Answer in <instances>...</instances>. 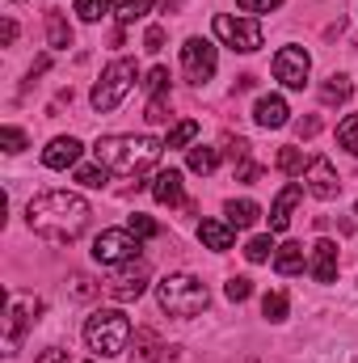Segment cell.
Listing matches in <instances>:
<instances>
[{"mask_svg":"<svg viewBox=\"0 0 358 363\" xmlns=\"http://www.w3.org/2000/svg\"><path fill=\"white\" fill-rule=\"evenodd\" d=\"M25 220H30V228H34L38 237L55 241V245H68V241H76V237L85 233V224H89V203H85L81 194H72V190H42V194L30 199Z\"/></svg>","mask_w":358,"mask_h":363,"instance_id":"obj_1","label":"cell"},{"mask_svg":"<svg viewBox=\"0 0 358 363\" xmlns=\"http://www.w3.org/2000/svg\"><path fill=\"white\" fill-rule=\"evenodd\" d=\"M165 152V140L156 135H105L93 144V157L101 169L118 174V178H135L144 169H152Z\"/></svg>","mask_w":358,"mask_h":363,"instance_id":"obj_2","label":"cell"},{"mask_svg":"<svg viewBox=\"0 0 358 363\" xmlns=\"http://www.w3.org/2000/svg\"><path fill=\"white\" fill-rule=\"evenodd\" d=\"M85 342H89L93 355L101 359H114L131 347V321L122 308H97L89 321H85Z\"/></svg>","mask_w":358,"mask_h":363,"instance_id":"obj_3","label":"cell"},{"mask_svg":"<svg viewBox=\"0 0 358 363\" xmlns=\"http://www.w3.org/2000/svg\"><path fill=\"white\" fill-rule=\"evenodd\" d=\"M156 300L169 317H198L211 296H207V283L194 274H165L156 283Z\"/></svg>","mask_w":358,"mask_h":363,"instance_id":"obj_4","label":"cell"},{"mask_svg":"<svg viewBox=\"0 0 358 363\" xmlns=\"http://www.w3.org/2000/svg\"><path fill=\"white\" fill-rule=\"evenodd\" d=\"M135 60H114V64H105V72H101V81L93 85L89 101L97 114H110V110H118L122 106V97L131 93V85H135Z\"/></svg>","mask_w":358,"mask_h":363,"instance_id":"obj_5","label":"cell"},{"mask_svg":"<svg viewBox=\"0 0 358 363\" xmlns=\"http://www.w3.org/2000/svg\"><path fill=\"white\" fill-rule=\"evenodd\" d=\"M139 250H144V237H135L131 228H105L93 241V258L101 267H127L139 258Z\"/></svg>","mask_w":358,"mask_h":363,"instance_id":"obj_6","label":"cell"},{"mask_svg":"<svg viewBox=\"0 0 358 363\" xmlns=\"http://www.w3.org/2000/svg\"><path fill=\"white\" fill-rule=\"evenodd\" d=\"M215 38L224 43V47H232V51H241V55H253V51H262V26L249 17H228V13H215Z\"/></svg>","mask_w":358,"mask_h":363,"instance_id":"obj_7","label":"cell"},{"mask_svg":"<svg viewBox=\"0 0 358 363\" xmlns=\"http://www.w3.org/2000/svg\"><path fill=\"white\" fill-rule=\"evenodd\" d=\"M215 64H219V55L207 38H185L181 43V68H185L190 85H207L215 77Z\"/></svg>","mask_w":358,"mask_h":363,"instance_id":"obj_8","label":"cell"},{"mask_svg":"<svg viewBox=\"0 0 358 363\" xmlns=\"http://www.w3.org/2000/svg\"><path fill=\"white\" fill-rule=\"evenodd\" d=\"M308 72H312V60L304 47H282L274 55V81H282L287 89H304L308 85Z\"/></svg>","mask_w":358,"mask_h":363,"instance_id":"obj_9","label":"cell"},{"mask_svg":"<svg viewBox=\"0 0 358 363\" xmlns=\"http://www.w3.org/2000/svg\"><path fill=\"white\" fill-rule=\"evenodd\" d=\"M308 194L321 199V203L342 194V182H337V169H333L329 157H312V165H308Z\"/></svg>","mask_w":358,"mask_h":363,"instance_id":"obj_10","label":"cell"},{"mask_svg":"<svg viewBox=\"0 0 358 363\" xmlns=\"http://www.w3.org/2000/svg\"><path fill=\"white\" fill-rule=\"evenodd\" d=\"M144 287H148V267H144V262H127L122 271L105 283V291H110L114 300H122V304H127V300H139Z\"/></svg>","mask_w":358,"mask_h":363,"instance_id":"obj_11","label":"cell"},{"mask_svg":"<svg viewBox=\"0 0 358 363\" xmlns=\"http://www.w3.org/2000/svg\"><path fill=\"white\" fill-rule=\"evenodd\" d=\"M299 199H304V186H295V182H287V186L278 190V199H274V207H270V233H287L291 211L299 207Z\"/></svg>","mask_w":358,"mask_h":363,"instance_id":"obj_12","label":"cell"},{"mask_svg":"<svg viewBox=\"0 0 358 363\" xmlns=\"http://www.w3.org/2000/svg\"><path fill=\"white\" fill-rule=\"evenodd\" d=\"M38 313H42V304H38V300H13V304H8V321H4L8 347H17V342H21L25 325H30V321H34Z\"/></svg>","mask_w":358,"mask_h":363,"instance_id":"obj_13","label":"cell"},{"mask_svg":"<svg viewBox=\"0 0 358 363\" xmlns=\"http://www.w3.org/2000/svg\"><path fill=\"white\" fill-rule=\"evenodd\" d=\"M76 161H81V140H72V135H59V140H51L42 148V165L47 169H68Z\"/></svg>","mask_w":358,"mask_h":363,"instance_id":"obj_14","label":"cell"},{"mask_svg":"<svg viewBox=\"0 0 358 363\" xmlns=\"http://www.w3.org/2000/svg\"><path fill=\"white\" fill-rule=\"evenodd\" d=\"M127 355H131V363H161L165 342H161V334H156V330H135V334H131Z\"/></svg>","mask_w":358,"mask_h":363,"instance_id":"obj_15","label":"cell"},{"mask_svg":"<svg viewBox=\"0 0 358 363\" xmlns=\"http://www.w3.org/2000/svg\"><path fill=\"white\" fill-rule=\"evenodd\" d=\"M312 279L316 283H333L337 279V245L329 237H321L312 245Z\"/></svg>","mask_w":358,"mask_h":363,"instance_id":"obj_16","label":"cell"},{"mask_svg":"<svg viewBox=\"0 0 358 363\" xmlns=\"http://www.w3.org/2000/svg\"><path fill=\"white\" fill-rule=\"evenodd\" d=\"M253 118H258V127H287L291 123V110H287V101L278 97V93H266V97H258V106H253Z\"/></svg>","mask_w":358,"mask_h":363,"instance_id":"obj_17","label":"cell"},{"mask_svg":"<svg viewBox=\"0 0 358 363\" xmlns=\"http://www.w3.org/2000/svg\"><path fill=\"white\" fill-rule=\"evenodd\" d=\"M232 224L228 220H202L198 224V241L207 245V250H215V254H224V250H232Z\"/></svg>","mask_w":358,"mask_h":363,"instance_id":"obj_18","label":"cell"},{"mask_svg":"<svg viewBox=\"0 0 358 363\" xmlns=\"http://www.w3.org/2000/svg\"><path fill=\"white\" fill-rule=\"evenodd\" d=\"M152 199H156V203H165V207H178V203H185L178 169H165V174H156V178H152Z\"/></svg>","mask_w":358,"mask_h":363,"instance_id":"obj_19","label":"cell"},{"mask_svg":"<svg viewBox=\"0 0 358 363\" xmlns=\"http://www.w3.org/2000/svg\"><path fill=\"white\" fill-rule=\"evenodd\" d=\"M224 216H228L232 228H253V224L262 220V207H258L253 199H232V203L224 207Z\"/></svg>","mask_w":358,"mask_h":363,"instance_id":"obj_20","label":"cell"},{"mask_svg":"<svg viewBox=\"0 0 358 363\" xmlns=\"http://www.w3.org/2000/svg\"><path fill=\"white\" fill-rule=\"evenodd\" d=\"M350 93H354V81L342 77V72H333V77L321 85V106H342V101H350Z\"/></svg>","mask_w":358,"mask_h":363,"instance_id":"obj_21","label":"cell"},{"mask_svg":"<svg viewBox=\"0 0 358 363\" xmlns=\"http://www.w3.org/2000/svg\"><path fill=\"white\" fill-rule=\"evenodd\" d=\"M274 271L278 274H299L304 271V245H295V241L278 245V254H274Z\"/></svg>","mask_w":358,"mask_h":363,"instance_id":"obj_22","label":"cell"},{"mask_svg":"<svg viewBox=\"0 0 358 363\" xmlns=\"http://www.w3.org/2000/svg\"><path fill=\"white\" fill-rule=\"evenodd\" d=\"M47 43L55 47V51H68L72 47V26L64 21V13L55 9V13H47Z\"/></svg>","mask_w":358,"mask_h":363,"instance_id":"obj_23","label":"cell"},{"mask_svg":"<svg viewBox=\"0 0 358 363\" xmlns=\"http://www.w3.org/2000/svg\"><path fill=\"white\" fill-rule=\"evenodd\" d=\"M274 165H278V169H282L287 178H299V174H304V169H308L312 161H308V157H304L299 148H278V161H274Z\"/></svg>","mask_w":358,"mask_h":363,"instance_id":"obj_24","label":"cell"},{"mask_svg":"<svg viewBox=\"0 0 358 363\" xmlns=\"http://www.w3.org/2000/svg\"><path fill=\"white\" fill-rule=\"evenodd\" d=\"M215 165H219V152L215 148H202V144L190 148V169L194 174H215Z\"/></svg>","mask_w":358,"mask_h":363,"instance_id":"obj_25","label":"cell"},{"mask_svg":"<svg viewBox=\"0 0 358 363\" xmlns=\"http://www.w3.org/2000/svg\"><path fill=\"white\" fill-rule=\"evenodd\" d=\"M194 135H198V123H194V118H185V123H178V127L169 131L165 148H185V144H194Z\"/></svg>","mask_w":358,"mask_h":363,"instance_id":"obj_26","label":"cell"},{"mask_svg":"<svg viewBox=\"0 0 358 363\" xmlns=\"http://www.w3.org/2000/svg\"><path fill=\"white\" fill-rule=\"evenodd\" d=\"M287 308H291V304H287L282 291H270L266 300H262V317H266V321H287Z\"/></svg>","mask_w":358,"mask_h":363,"instance_id":"obj_27","label":"cell"},{"mask_svg":"<svg viewBox=\"0 0 358 363\" xmlns=\"http://www.w3.org/2000/svg\"><path fill=\"white\" fill-rule=\"evenodd\" d=\"M274 250H278V245H274V237L266 233V237H253V241L245 245V258H249V262H270Z\"/></svg>","mask_w":358,"mask_h":363,"instance_id":"obj_28","label":"cell"},{"mask_svg":"<svg viewBox=\"0 0 358 363\" xmlns=\"http://www.w3.org/2000/svg\"><path fill=\"white\" fill-rule=\"evenodd\" d=\"M110 9H114V0H76V13H81V21H101Z\"/></svg>","mask_w":358,"mask_h":363,"instance_id":"obj_29","label":"cell"},{"mask_svg":"<svg viewBox=\"0 0 358 363\" xmlns=\"http://www.w3.org/2000/svg\"><path fill=\"white\" fill-rule=\"evenodd\" d=\"M148 13H152V0H122V4H118V21H122V26L148 17Z\"/></svg>","mask_w":358,"mask_h":363,"instance_id":"obj_30","label":"cell"},{"mask_svg":"<svg viewBox=\"0 0 358 363\" xmlns=\"http://www.w3.org/2000/svg\"><path fill=\"white\" fill-rule=\"evenodd\" d=\"M337 144H342L346 152H354V157H358V114H350V118L337 127Z\"/></svg>","mask_w":358,"mask_h":363,"instance_id":"obj_31","label":"cell"},{"mask_svg":"<svg viewBox=\"0 0 358 363\" xmlns=\"http://www.w3.org/2000/svg\"><path fill=\"white\" fill-rule=\"evenodd\" d=\"M224 296H228L232 304H241V300H249V296H253V279H245V274H236V279H228V287H224Z\"/></svg>","mask_w":358,"mask_h":363,"instance_id":"obj_32","label":"cell"},{"mask_svg":"<svg viewBox=\"0 0 358 363\" xmlns=\"http://www.w3.org/2000/svg\"><path fill=\"white\" fill-rule=\"evenodd\" d=\"M105 174H110V169H101V165H81V169H76V182L89 186V190H101V186H105Z\"/></svg>","mask_w":358,"mask_h":363,"instance_id":"obj_33","label":"cell"},{"mask_svg":"<svg viewBox=\"0 0 358 363\" xmlns=\"http://www.w3.org/2000/svg\"><path fill=\"white\" fill-rule=\"evenodd\" d=\"M144 85H148V93H152V97H169V68H152Z\"/></svg>","mask_w":358,"mask_h":363,"instance_id":"obj_34","label":"cell"},{"mask_svg":"<svg viewBox=\"0 0 358 363\" xmlns=\"http://www.w3.org/2000/svg\"><path fill=\"white\" fill-rule=\"evenodd\" d=\"M127 228H131V233H135V237H144V241H148V237H156V233H161V224H156V220H152V216H139V211H135V216H131V224H127Z\"/></svg>","mask_w":358,"mask_h":363,"instance_id":"obj_35","label":"cell"},{"mask_svg":"<svg viewBox=\"0 0 358 363\" xmlns=\"http://www.w3.org/2000/svg\"><path fill=\"white\" fill-rule=\"evenodd\" d=\"M0 144H4V152H21L25 148V131L21 127H4L0 131Z\"/></svg>","mask_w":358,"mask_h":363,"instance_id":"obj_36","label":"cell"},{"mask_svg":"<svg viewBox=\"0 0 358 363\" xmlns=\"http://www.w3.org/2000/svg\"><path fill=\"white\" fill-rule=\"evenodd\" d=\"M224 152H228L232 161H249V140H241V135H224Z\"/></svg>","mask_w":358,"mask_h":363,"instance_id":"obj_37","label":"cell"},{"mask_svg":"<svg viewBox=\"0 0 358 363\" xmlns=\"http://www.w3.org/2000/svg\"><path fill=\"white\" fill-rule=\"evenodd\" d=\"M169 118V97H152L148 101V123H165Z\"/></svg>","mask_w":358,"mask_h":363,"instance_id":"obj_38","label":"cell"},{"mask_svg":"<svg viewBox=\"0 0 358 363\" xmlns=\"http://www.w3.org/2000/svg\"><path fill=\"white\" fill-rule=\"evenodd\" d=\"M236 4H241L245 13H253V17H258V13H274L282 0H236Z\"/></svg>","mask_w":358,"mask_h":363,"instance_id":"obj_39","label":"cell"},{"mask_svg":"<svg viewBox=\"0 0 358 363\" xmlns=\"http://www.w3.org/2000/svg\"><path fill=\"white\" fill-rule=\"evenodd\" d=\"M144 47H148V51H161V47H165V26H148Z\"/></svg>","mask_w":358,"mask_h":363,"instance_id":"obj_40","label":"cell"},{"mask_svg":"<svg viewBox=\"0 0 358 363\" xmlns=\"http://www.w3.org/2000/svg\"><path fill=\"white\" fill-rule=\"evenodd\" d=\"M262 178V169L253 165V161H241V169H236V182H258Z\"/></svg>","mask_w":358,"mask_h":363,"instance_id":"obj_41","label":"cell"},{"mask_svg":"<svg viewBox=\"0 0 358 363\" xmlns=\"http://www.w3.org/2000/svg\"><path fill=\"white\" fill-rule=\"evenodd\" d=\"M295 131H299V135H316V131H321V118H299Z\"/></svg>","mask_w":358,"mask_h":363,"instance_id":"obj_42","label":"cell"},{"mask_svg":"<svg viewBox=\"0 0 358 363\" xmlns=\"http://www.w3.org/2000/svg\"><path fill=\"white\" fill-rule=\"evenodd\" d=\"M38 363H68V351H59V347H51V351H42Z\"/></svg>","mask_w":358,"mask_h":363,"instance_id":"obj_43","label":"cell"},{"mask_svg":"<svg viewBox=\"0 0 358 363\" xmlns=\"http://www.w3.org/2000/svg\"><path fill=\"white\" fill-rule=\"evenodd\" d=\"M13 38H17V21H4V26H0V43H4V47H8V43H13Z\"/></svg>","mask_w":358,"mask_h":363,"instance_id":"obj_44","label":"cell"},{"mask_svg":"<svg viewBox=\"0 0 358 363\" xmlns=\"http://www.w3.org/2000/svg\"><path fill=\"white\" fill-rule=\"evenodd\" d=\"M354 211H358V207H354Z\"/></svg>","mask_w":358,"mask_h":363,"instance_id":"obj_45","label":"cell"}]
</instances>
